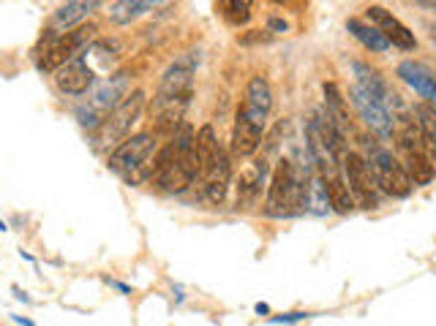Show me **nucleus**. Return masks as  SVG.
Here are the masks:
<instances>
[{
	"label": "nucleus",
	"instance_id": "nucleus-14",
	"mask_svg": "<svg viewBox=\"0 0 436 326\" xmlns=\"http://www.w3.org/2000/svg\"><path fill=\"white\" fill-rule=\"evenodd\" d=\"M268 158H254V161L240 171L237 180V212H251L259 199H262V188L268 180Z\"/></svg>",
	"mask_w": 436,
	"mask_h": 326
},
{
	"label": "nucleus",
	"instance_id": "nucleus-17",
	"mask_svg": "<svg viewBox=\"0 0 436 326\" xmlns=\"http://www.w3.org/2000/svg\"><path fill=\"white\" fill-rule=\"evenodd\" d=\"M395 74L406 82L415 93H420L428 103L436 101V79H434V71H431L428 65H423V63H417V60H404L398 65Z\"/></svg>",
	"mask_w": 436,
	"mask_h": 326
},
{
	"label": "nucleus",
	"instance_id": "nucleus-13",
	"mask_svg": "<svg viewBox=\"0 0 436 326\" xmlns=\"http://www.w3.org/2000/svg\"><path fill=\"white\" fill-rule=\"evenodd\" d=\"M366 20L387 39L390 46L404 49V52H415L417 49L415 33L398 20V17H393V11H387V8H382V6H368V8H366Z\"/></svg>",
	"mask_w": 436,
	"mask_h": 326
},
{
	"label": "nucleus",
	"instance_id": "nucleus-33",
	"mask_svg": "<svg viewBox=\"0 0 436 326\" xmlns=\"http://www.w3.org/2000/svg\"><path fill=\"white\" fill-rule=\"evenodd\" d=\"M11 291H14V296H17V299H22V302H30V296H27V294H22V291H20V288H17V285H14Z\"/></svg>",
	"mask_w": 436,
	"mask_h": 326
},
{
	"label": "nucleus",
	"instance_id": "nucleus-23",
	"mask_svg": "<svg viewBox=\"0 0 436 326\" xmlns=\"http://www.w3.org/2000/svg\"><path fill=\"white\" fill-rule=\"evenodd\" d=\"M404 171L412 185H428L434 180V161L425 152H404Z\"/></svg>",
	"mask_w": 436,
	"mask_h": 326
},
{
	"label": "nucleus",
	"instance_id": "nucleus-8",
	"mask_svg": "<svg viewBox=\"0 0 436 326\" xmlns=\"http://www.w3.org/2000/svg\"><path fill=\"white\" fill-rule=\"evenodd\" d=\"M142 109H145V90L128 93L123 101L118 103L104 120H101V125L93 131V147H96L99 152L115 150L123 139L131 136V128L137 125Z\"/></svg>",
	"mask_w": 436,
	"mask_h": 326
},
{
	"label": "nucleus",
	"instance_id": "nucleus-12",
	"mask_svg": "<svg viewBox=\"0 0 436 326\" xmlns=\"http://www.w3.org/2000/svg\"><path fill=\"white\" fill-rule=\"evenodd\" d=\"M349 101L352 106L357 109V115L363 117V122L379 133V139H385V142H390L393 139V112H387L382 103L376 101L374 96H368L363 87H357L352 84L349 87Z\"/></svg>",
	"mask_w": 436,
	"mask_h": 326
},
{
	"label": "nucleus",
	"instance_id": "nucleus-7",
	"mask_svg": "<svg viewBox=\"0 0 436 326\" xmlns=\"http://www.w3.org/2000/svg\"><path fill=\"white\" fill-rule=\"evenodd\" d=\"M153 155H156V136L153 133H137L128 136L118 144L109 158L106 166L109 171H115L118 177H123L128 185H142L150 180V169H153Z\"/></svg>",
	"mask_w": 436,
	"mask_h": 326
},
{
	"label": "nucleus",
	"instance_id": "nucleus-4",
	"mask_svg": "<svg viewBox=\"0 0 436 326\" xmlns=\"http://www.w3.org/2000/svg\"><path fill=\"white\" fill-rule=\"evenodd\" d=\"M311 166L297 163L294 158H281L273 169L270 188L262 212L268 218H292L306 209V193L311 183Z\"/></svg>",
	"mask_w": 436,
	"mask_h": 326
},
{
	"label": "nucleus",
	"instance_id": "nucleus-28",
	"mask_svg": "<svg viewBox=\"0 0 436 326\" xmlns=\"http://www.w3.org/2000/svg\"><path fill=\"white\" fill-rule=\"evenodd\" d=\"M273 39H275V36L268 33V30H249V33L237 36V44H240V46H259V44H270Z\"/></svg>",
	"mask_w": 436,
	"mask_h": 326
},
{
	"label": "nucleus",
	"instance_id": "nucleus-10",
	"mask_svg": "<svg viewBox=\"0 0 436 326\" xmlns=\"http://www.w3.org/2000/svg\"><path fill=\"white\" fill-rule=\"evenodd\" d=\"M199 65V52H183L177 60L164 71V77L158 82L153 109L166 106V103H191L194 96V74Z\"/></svg>",
	"mask_w": 436,
	"mask_h": 326
},
{
	"label": "nucleus",
	"instance_id": "nucleus-19",
	"mask_svg": "<svg viewBox=\"0 0 436 326\" xmlns=\"http://www.w3.org/2000/svg\"><path fill=\"white\" fill-rule=\"evenodd\" d=\"M99 6H101V0H66L52 17V30H71V27L82 25Z\"/></svg>",
	"mask_w": 436,
	"mask_h": 326
},
{
	"label": "nucleus",
	"instance_id": "nucleus-11",
	"mask_svg": "<svg viewBox=\"0 0 436 326\" xmlns=\"http://www.w3.org/2000/svg\"><path fill=\"white\" fill-rule=\"evenodd\" d=\"M341 174H344V183L349 188V196H352L354 204H360L363 209H376L379 207V188H376L363 155L347 150L344 158H341Z\"/></svg>",
	"mask_w": 436,
	"mask_h": 326
},
{
	"label": "nucleus",
	"instance_id": "nucleus-16",
	"mask_svg": "<svg viewBox=\"0 0 436 326\" xmlns=\"http://www.w3.org/2000/svg\"><path fill=\"white\" fill-rule=\"evenodd\" d=\"M352 71H354V77H357V87H363L368 96H374L376 101L382 103L387 112L401 109V101H398V96L393 93V87L387 84V79H385L376 68L366 65V63H352Z\"/></svg>",
	"mask_w": 436,
	"mask_h": 326
},
{
	"label": "nucleus",
	"instance_id": "nucleus-30",
	"mask_svg": "<svg viewBox=\"0 0 436 326\" xmlns=\"http://www.w3.org/2000/svg\"><path fill=\"white\" fill-rule=\"evenodd\" d=\"M265 30L275 36V33H287V30H289V25L281 20V17H270V20H268V27H265Z\"/></svg>",
	"mask_w": 436,
	"mask_h": 326
},
{
	"label": "nucleus",
	"instance_id": "nucleus-22",
	"mask_svg": "<svg viewBox=\"0 0 436 326\" xmlns=\"http://www.w3.org/2000/svg\"><path fill=\"white\" fill-rule=\"evenodd\" d=\"M218 147H221V144L216 139V128H213V125H202L199 133H194V155H197L199 177H202V171L210 166V161H213V155H216Z\"/></svg>",
	"mask_w": 436,
	"mask_h": 326
},
{
	"label": "nucleus",
	"instance_id": "nucleus-9",
	"mask_svg": "<svg viewBox=\"0 0 436 326\" xmlns=\"http://www.w3.org/2000/svg\"><path fill=\"white\" fill-rule=\"evenodd\" d=\"M363 147H366V158L363 161L368 166V171L374 177L379 193H387L393 199H406L415 185L409 183V177H406L401 161H395L393 152L387 147H382L379 142L363 139Z\"/></svg>",
	"mask_w": 436,
	"mask_h": 326
},
{
	"label": "nucleus",
	"instance_id": "nucleus-21",
	"mask_svg": "<svg viewBox=\"0 0 436 326\" xmlns=\"http://www.w3.org/2000/svg\"><path fill=\"white\" fill-rule=\"evenodd\" d=\"M412 115H415L417 125H420V131H423V139H425L428 158H431V161H436V109H434V103H428V101L415 103Z\"/></svg>",
	"mask_w": 436,
	"mask_h": 326
},
{
	"label": "nucleus",
	"instance_id": "nucleus-27",
	"mask_svg": "<svg viewBox=\"0 0 436 326\" xmlns=\"http://www.w3.org/2000/svg\"><path fill=\"white\" fill-rule=\"evenodd\" d=\"M251 6H254V0H221L224 17L232 25H246L251 20Z\"/></svg>",
	"mask_w": 436,
	"mask_h": 326
},
{
	"label": "nucleus",
	"instance_id": "nucleus-36",
	"mask_svg": "<svg viewBox=\"0 0 436 326\" xmlns=\"http://www.w3.org/2000/svg\"><path fill=\"white\" fill-rule=\"evenodd\" d=\"M273 3H289V0H273Z\"/></svg>",
	"mask_w": 436,
	"mask_h": 326
},
{
	"label": "nucleus",
	"instance_id": "nucleus-35",
	"mask_svg": "<svg viewBox=\"0 0 436 326\" xmlns=\"http://www.w3.org/2000/svg\"><path fill=\"white\" fill-rule=\"evenodd\" d=\"M14 321H17L20 326H36L33 321H27V318H22V315H14Z\"/></svg>",
	"mask_w": 436,
	"mask_h": 326
},
{
	"label": "nucleus",
	"instance_id": "nucleus-20",
	"mask_svg": "<svg viewBox=\"0 0 436 326\" xmlns=\"http://www.w3.org/2000/svg\"><path fill=\"white\" fill-rule=\"evenodd\" d=\"M169 0H115L109 8V22L112 25H131L134 20L145 17L147 11L164 6Z\"/></svg>",
	"mask_w": 436,
	"mask_h": 326
},
{
	"label": "nucleus",
	"instance_id": "nucleus-31",
	"mask_svg": "<svg viewBox=\"0 0 436 326\" xmlns=\"http://www.w3.org/2000/svg\"><path fill=\"white\" fill-rule=\"evenodd\" d=\"M104 283L115 285V288H118L120 294H131V288H128V285H125V283H118V280H112V278H104Z\"/></svg>",
	"mask_w": 436,
	"mask_h": 326
},
{
	"label": "nucleus",
	"instance_id": "nucleus-32",
	"mask_svg": "<svg viewBox=\"0 0 436 326\" xmlns=\"http://www.w3.org/2000/svg\"><path fill=\"white\" fill-rule=\"evenodd\" d=\"M415 6H420L423 11H434V8H436V0H415Z\"/></svg>",
	"mask_w": 436,
	"mask_h": 326
},
{
	"label": "nucleus",
	"instance_id": "nucleus-2",
	"mask_svg": "<svg viewBox=\"0 0 436 326\" xmlns=\"http://www.w3.org/2000/svg\"><path fill=\"white\" fill-rule=\"evenodd\" d=\"M273 109V93L265 77H251L246 87V98L237 109L235 131H232V155L251 158L259 147L268 128V115Z\"/></svg>",
	"mask_w": 436,
	"mask_h": 326
},
{
	"label": "nucleus",
	"instance_id": "nucleus-3",
	"mask_svg": "<svg viewBox=\"0 0 436 326\" xmlns=\"http://www.w3.org/2000/svg\"><path fill=\"white\" fill-rule=\"evenodd\" d=\"M199 177L197 155H194V128L188 122H180L175 128L172 142L158 152L150 169V180L166 193H183L194 180Z\"/></svg>",
	"mask_w": 436,
	"mask_h": 326
},
{
	"label": "nucleus",
	"instance_id": "nucleus-6",
	"mask_svg": "<svg viewBox=\"0 0 436 326\" xmlns=\"http://www.w3.org/2000/svg\"><path fill=\"white\" fill-rule=\"evenodd\" d=\"M96 25L90 22V25H77V27H71V30H46L42 36V41L36 44V49H33V60L39 65V71L44 74H52L55 68H61L66 60H71L77 52H82L85 46L93 41L96 36Z\"/></svg>",
	"mask_w": 436,
	"mask_h": 326
},
{
	"label": "nucleus",
	"instance_id": "nucleus-5",
	"mask_svg": "<svg viewBox=\"0 0 436 326\" xmlns=\"http://www.w3.org/2000/svg\"><path fill=\"white\" fill-rule=\"evenodd\" d=\"M128 93H131V74L128 71H115L109 77H101V79L85 93L87 98L77 106V112H74L77 122L82 125L85 131L93 133L101 125V120H104L118 103L123 101Z\"/></svg>",
	"mask_w": 436,
	"mask_h": 326
},
{
	"label": "nucleus",
	"instance_id": "nucleus-25",
	"mask_svg": "<svg viewBox=\"0 0 436 326\" xmlns=\"http://www.w3.org/2000/svg\"><path fill=\"white\" fill-rule=\"evenodd\" d=\"M322 90H325V109H328V115H330L332 120L338 122L344 131H349V109H347V101H344L338 84H335V82H325Z\"/></svg>",
	"mask_w": 436,
	"mask_h": 326
},
{
	"label": "nucleus",
	"instance_id": "nucleus-29",
	"mask_svg": "<svg viewBox=\"0 0 436 326\" xmlns=\"http://www.w3.org/2000/svg\"><path fill=\"white\" fill-rule=\"evenodd\" d=\"M306 318H311V313H303V310H297V313H284V315H273L270 324H300V321H306Z\"/></svg>",
	"mask_w": 436,
	"mask_h": 326
},
{
	"label": "nucleus",
	"instance_id": "nucleus-26",
	"mask_svg": "<svg viewBox=\"0 0 436 326\" xmlns=\"http://www.w3.org/2000/svg\"><path fill=\"white\" fill-rule=\"evenodd\" d=\"M306 209L311 215H328L330 212V199H328V190L319 177H311L309 183V193H306Z\"/></svg>",
	"mask_w": 436,
	"mask_h": 326
},
{
	"label": "nucleus",
	"instance_id": "nucleus-1",
	"mask_svg": "<svg viewBox=\"0 0 436 326\" xmlns=\"http://www.w3.org/2000/svg\"><path fill=\"white\" fill-rule=\"evenodd\" d=\"M123 55L125 44L120 39H93L82 52H77L71 60H66L61 68L52 71L55 84L63 96L80 98L101 79L104 71L109 74L118 63L123 60Z\"/></svg>",
	"mask_w": 436,
	"mask_h": 326
},
{
	"label": "nucleus",
	"instance_id": "nucleus-24",
	"mask_svg": "<svg viewBox=\"0 0 436 326\" xmlns=\"http://www.w3.org/2000/svg\"><path fill=\"white\" fill-rule=\"evenodd\" d=\"M347 30L352 33L354 39L360 41L366 49H371V52H387L390 49V44H387V39L376 30L374 25H368V22L363 20H347Z\"/></svg>",
	"mask_w": 436,
	"mask_h": 326
},
{
	"label": "nucleus",
	"instance_id": "nucleus-18",
	"mask_svg": "<svg viewBox=\"0 0 436 326\" xmlns=\"http://www.w3.org/2000/svg\"><path fill=\"white\" fill-rule=\"evenodd\" d=\"M393 136L404 152H425V155H428L425 139H423V131H420V125H417L415 115L398 112L393 117Z\"/></svg>",
	"mask_w": 436,
	"mask_h": 326
},
{
	"label": "nucleus",
	"instance_id": "nucleus-34",
	"mask_svg": "<svg viewBox=\"0 0 436 326\" xmlns=\"http://www.w3.org/2000/svg\"><path fill=\"white\" fill-rule=\"evenodd\" d=\"M268 313H270V307L265 305V302H259V305H256V315H268Z\"/></svg>",
	"mask_w": 436,
	"mask_h": 326
},
{
	"label": "nucleus",
	"instance_id": "nucleus-15",
	"mask_svg": "<svg viewBox=\"0 0 436 326\" xmlns=\"http://www.w3.org/2000/svg\"><path fill=\"white\" fill-rule=\"evenodd\" d=\"M202 180H205V199L210 204H221L227 199L229 183H232V166H229V155L218 147L210 166L202 171Z\"/></svg>",
	"mask_w": 436,
	"mask_h": 326
}]
</instances>
